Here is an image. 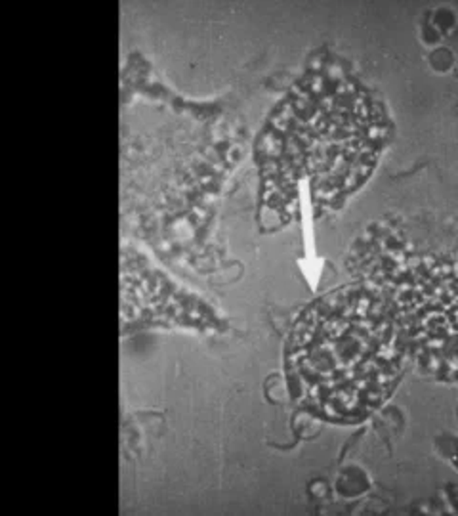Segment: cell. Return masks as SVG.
<instances>
[{"mask_svg":"<svg viewBox=\"0 0 458 516\" xmlns=\"http://www.w3.org/2000/svg\"><path fill=\"white\" fill-rule=\"evenodd\" d=\"M408 344L384 292L356 283L300 314L287 344L292 396L331 422H357L397 387Z\"/></svg>","mask_w":458,"mask_h":516,"instance_id":"1","label":"cell"}]
</instances>
